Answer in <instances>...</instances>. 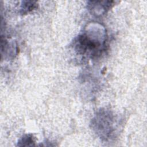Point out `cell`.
<instances>
[{
    "mask_svg": "<svg viewBox=\"0 0 147 147\" xmlns=\"http://www.w3.org/2000/svg\"><path fill=\"white\" fill-rule=\"evenodd\" d=\"M114 115L107 110H100L92 120V126L95 131L105 140L110 138L114 131Z\"/></svg>",
    "mask_w": 147,
    "mask_h": 147,
    "instance_id": "2",
    "label": "cell"
},
{
    "mask_svg": "<svg viewBox=\"0 0 147 147\" xmlns=\"http://www.w3.org/2000/svg\"><path fill=\"white\" fill-rule=\"evenodd\" d=\"M111 1H99L100 4H99L98 1L91 2L92 5H90L91 7V10L92 11H94L95 14H102L106 12L107 10H109L112 5Z\"/></svg>",
    "mask_w": 147,
    "mask_h": 147,
    "instance_id": "3",
    "label": "cell"
},
{
    "mask_svg": "<svg viewBox=\"0 0 147 147\" xmlns=\"http://www.w3.org/2000/svg\"><path fill=\"white\" fill-rule=\"evenodd\" d=\"M36 7V2L33 1H25L21 6L22 13H26L32 11Z\"/></svg>",
    "mask_w": 147,
    "mask_h": 147,
    "instance_id": "5",
    "label": "cell"
},
{
    "mask_svg": "<svg viewBox=\"0 0 147 147\" xmlns=\"http://www.w3.org/2000/svg\"><path fill=\"white\" fill-rule=\"evenodd\" d=\"M106 40L105 28L99 24H91L76 38L75 49L82 55L96 57L105 49Z\"/></svg>",
    "mask_w": 147,
    "mask_h": 147,
    "instance_id": "1",
    "label": "cell"
},
{
    "mask_svg": "<svg viewBox=\"0 0 147 147\" xmlns=\"http://www.w3.org/2000/svg\"><path fill=\"white\" fill-rule=\"evenodd\" d=\"M34 145V140L32 134L24 135L18 142V146H30Z\"/></svg>",
    "mask_w": 147,
    "mask_h": 147,
    "instance_id": "4",
    "label": "cell"
}]
</instances>
